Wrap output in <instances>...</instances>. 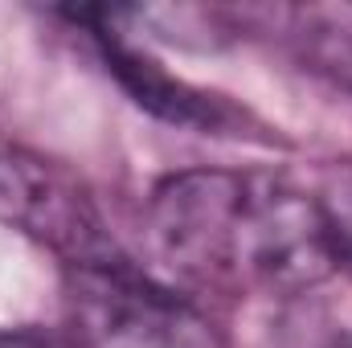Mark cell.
Listing matches in <instances>:
<instances>
[{
  "instance_id": "1",
  "label": "cell",
  "mask_w": 352,
  "mask_h": 348,
  "mask_svg": "<svg viewBox=\"0 0 352 348\" xmlns=\"http://www.w3.org/2000/svg\"><path fill=\"white\" fill-rule=\"evenodd\" d=\"M152 234L173 266L197 279L307 291L340 270L320 193L270 176H168L152 193Z\"/></svg>"
},
{
  "instance_id": "2",
  "label": "cell",
  "mask_w": 352,
  "mask_h": 348,
  "mask_svg": "<svg viewBox=\"0 0 352 348\" xmlns=\"http://www.w3.org/2000/svg\"><path fill=\"white\" fill-rule=\"evenodd\" d=\"M0 221L54 246L78 270L123 262L87 193L54 164L25 152H0Z\"/></svg>"
},
{
  "instance_id": "3",
  "label": "cell",
  "mask_w": 352,
  "mask_h": 348,
  "mask_svg": "<svg viewBox=\"0 0 352 348\" xmlns=\"http://www.w3.org/2000/svg\"><path fill=\"white\" fill-rule=\"evenodd\" d=\"M78 303L94 348H201V324L127 262L78 270Z\"/></svg>"
},
{
  "instance_id": "4",
  "label": "cell",
  "mask_w": 352,
  "mask_h": 348,
  "mask_svg": "<svg viewBox=\"0 0 352 348\" xmlns=\"http://www.w3.org/2000/svg\"><path fill=\"white\" fill-rule=\"evenodd\" d=\"M98 41V54H102V66L115 74V83L127 90L148 115L176 123V127H197V131H230L238 123V111L230 102H221L217 94H205V90L188 87L184 78H173L160 62H152L148 54L131 50L119 33L111 29H98L87 25Z\"/></svg>"
},
{
  "instance_id": "5",
  "label": "cell",
  "mask_w": 352,
  "mask_h": 348,
  "mask_svg": "<svg viewBox=\"0 0 352 348\" xmlns=\"http://www.w3.org/2000/svg\"><path fill=\"white\" fill-rule=\"evenodd\" d=\"M291 37L316 74L352 90V4L291 8Z\"/></svg>"
},
{
  "instance_id": "6",
  "label": "cell",
  "mask_w": 352,
  "mask_h": 348,
  "mask_svg": "<svg viewBox=\"0 0 352 348\" xmlns=\"http://www.w3.org/2000/svg\"><path fill=\"white\" fill-rule=\"evenodd\" d=\"M324 217H328V234L336 246L340 270H352V173H336L328 180V188L320 193Z\"/></svg>"
},
{
  "instance_id": "7",
  "label": "cell",
  "mask_w": 352,
  "mask_h": 348,
  "mask_svg": "<svg viewBox=\"0 0 352 348\" xmlns=\"http://www.w3.org/2000/svg\"><path fill=\"white\" fill-rule=\"evenodd\" d=\"M0 348H50V345L37 340L33 332H0Z\"/></svg>"
},
{
  "instance_id": "8",
  "label": "cell",
  "mask_w": 352,
  "mask_h": 348,
  "mask_svg": "<svg viewBox=\"0 0 352 348\" xmlns=\"http://www.w3.org/2000/svg\"><path fill=\"white\" fill-rule=\"evenodd\" d=\"M344 348H352V345H344Z\"/></svg>"
}]
</instances>
